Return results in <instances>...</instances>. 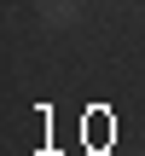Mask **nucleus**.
Returning a JSON list of instances; mask_svg holds the SVG:
<instances>
[{"label": "nucleus", "mask_w": 145, "mask_h": 156, "mask_svg": "<svg viewBox=\"0 0 145 156\" xmlns=\"http://www.w3.org/2000/svg\"><path fill=\"white\" fill-rule=\"evenodd\" d=\"M41 23H46V29L76 23V0H41Z\"/></svg>", "instance_id": "1"}]
</instances>
